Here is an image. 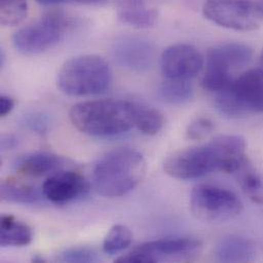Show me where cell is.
<instances>
[{"mask_svg":"<svg viewBox=\"0 0 263 263\" xmlns=\"http://www.w3.org/2000/svg\"><path fill=\"white\" fill-rule=\"evenodd\" d=\"M247 143L240 135L224 134L211 141L186 147L170 155L164 171L177 179H195L215 171L238 172L248 161Z\"/></svg>","mask_w":263,"mask_h":263,"instance_id":"obj_1","label":"cell"},{"mask_svg":"<svg viewBox=\"0 0 263 263\" xmlns=\"http://www.w3.org/2000/svg\"><path fill=\"white\" fill-rule=\"evenodd\" d=\"M146 163L138 151L118 147L105 154L96 163L92 181L96 191L108 198L121 197L143 179Z\"/></svg>","mask_w":263,"mask_h":263,"instance_id":"obj_2","label":"cell"},{"mask_svg":"<svg viewBox=\"0 0 263 263\" xmlns=\"http://www.w3.org/2000/svg\"><path fill=\"white\" fill-rule=\"evenodd\" d=\"M72 124L92 136H114L134 127V102L96 100L76 104L69 113Z\"/></svg>","mask_w":263,"mask_h":263,"instance_id":"obj_3","label":"cell"},{"mask_svg":"<svg viewBox=\"0 0 263 263\" xmlns=\"http://www.w3.org/2000/svg\"><path fill=\"white\" fill-rule=\"evenodd\" d=\"M113 82L108 62L96 54L72 58L58 73V87L69 97L83 98L106 93Z\"/></svg>","mask_w":263,"mask_h":263,"instance_id":"obj_4","label":"cell"},{"mask_svg":"<svg viewBox=\"0 0 263 263\" xmlns=\"http://www.w3.org/2000/svg\"><path fill=\"white\" fill-rule=\"evenodd\" d=\"M82 21L64 11H49L18 29L12 37L14 48L24 55L43 53L77 31Z\"/></svg>","mask_w":263,"mask_h":263,"instance_id":"obj_5","label":"cell"},{"mask_svg":"<svg viewBox=\"0 0 263 263\" xmlns=\"http://www.w3.org/2000/svg\"><path fill=\"white\" fill-rule=\"evenodd\" d=\"M217 110L229 117L263 113V71L260 68L238 75L224 89L215 93Z\"/></svg>","mask_w":263,"mask_h":263,"instance_id":"obj_6","label":"cell"},{"mask_svg":"<svg viewBox=\"0 0 263 263\" xmlns=\"http://www.w3.org/2000/svg\"><path fill=\"white\" fill-rule=\"evenodd\" d=\"M253 55L252 48L237 42L221 43L209 49L202 86L216 93L227 88L237 77L236 73L247 66Z\"/></svg>","mask_w":263,"mask_h":263,"instance_id":"obj_7","label":"cell"},{"mask_svg":"<svg viewBox=\"0 0 263 263\" xmlns=\"http://www.w3.org/2000/svg\"><path fill=\"white\" fill-rule=\"evenodd\" d=\"M190 207L194 216L202 221L223 222L237 217L243 210V203L232 191L199 184L191 193Z\"/></svg>","mask_w":263,"mask_h":263,"instance_id":"obj_8","label":"cell"},{"mask_svg":"<svg viewBox=\"0 0 263 263\" xmlns=\"http://www.w3.org/2000/svg\"><path fill=\"white\" fill-rule=\"evenodd\" d=\"M202 248L199 240L191 238H167L138 245L130 252L116 259L118 263H154L166 260H192Z\"/></svg>","mask_w":263,"mask_h":263,"instance_id":"obj_9","label":"cell"},{"mask_svg":"<svg viewBox=\"0 0 263 263\" xmlns=\"http://www.w3.org/2000/svg\"><path fill=\"white\" fill-rule=\"evenodd\" d=\"M203 14L217 26L241 32L254 31L262 22L256 1L252 0H207Z\"/></svg>","mask_w":263,"mask_h":263,"instance_id":"obj_10","label":"cell"},{"mask_svg":"<svg viewBox=\"0 0 263 263\" xmlns=\"http://www.w3.org/2000/svg\"><path fill=\"white\" fill-rule=\"evenodd\" d=\"M205 66L200 50L189 43L168 46L161 54L160 67L165 79L186 80L197 77Z\"/></svg>","mask_w":263,"mask_h":263,"instance_id":"obj_11","label":"cell"},{"mask_svg":"<svg viewBox=\"0 0 263 263\" xmlns=\"http://www.w3.org/2000/svg\"><path fill=\"white\" fill-rule=\"evenodd\" d=\"M112 55L121 68L133 73H143L154 63L155 47L143 37L126 35L114 41Z\"/></svg>","mask_w":263,"mask_h":263,"instance_id":"obj_12","label":"cell"},{"mask_svg":"<svg viewBox=\"0 0 263 263\" xmlns=\"http://www.w3.org/2000/svg\"><path fill=\"white\" fill-rule=\"evenodd\" d=\"M89 189V182L81 173L64 169L49 175L41 191L49 202L66 204L84 197Z\"/></svg>","mask_w":263,"mask_h":263,"instance_id":"obj_13","label":"cell"},{"mask_svg":"<svg viewBox=\"0 0 263 263\" xmlns=\"http://www.w3.org/2000/svg\"><path fill=\"white\" fill-rule=\"evenodd\" d=\"M67 166L68 161L65 158L46 152L24 155L12 164L15 172L31 177L51 175L66 169Z\"/></svg>","mask_w":263,"mask_h":263,"instance_id":"obj_14","label":"cell"},{"mask_svg":"<svg viewBox=\"0 0 263 263\" xmlns=\"http://www.w3.org/2000/svg\"><path fill=\"white\" fill-rule=\"evenodd\" d=\"M118 18L136 29H148L158 21V11L144 0H120L117 5Z\"/></svg>","mask_w":263,"mask_h":263,"instance_id":"obj_15","label":"cell"},{"mask_svg":"<svg viewBox=\"0 0 263 263\" xmlns=\"http://www.w3.org/2000/svg\"><path fill=\"white\" fill-rule=\"evenodd\" d=\"M214 252L217 260L222 262H248L255 256L253 244L238 236L222 238L217 243Z\"/></svg>","mask_w":263,"mask_h":263,"instance_id":"obj_16","label":"cell"},{"mask_svg":"<svg viewBox=\"0 0 263 263\" xmlns=\"http://www.w3.org/2000/svg\"><path fill=\"white\" fill-rule=\"evenodd\" d=\"M32 230L26 223L16 220L12 215H2L0 226L1 247H23L31 243Z\"/></svg>","mask_w":263,"mask_h":263,"instance_id":"obj_17","label":"cell"},{"mask_svg":"<svg viewBox=\"0 0 263 263\" xmlns=\"http://www.w3.org/2000/svg\"><path fill=\"white\" fill-rule=\"evenodd\" d=\"M1 200L8 203L34 205L42 200L43 193L35 186L21 183L18 181L7 179L1 182L0 186Z\"/></svg>","mask_w":263,"mask_h":263,"instance_id":"obj_18","label":"cell"},{"mask_svg":"<svg viewBox=\"0 0 263 263\" xmlns=\"http://www.w3.org/2000/svg\"><path fill=\"white\" fill-rule=\"evenodd\" d=\"M165 123L163 114L149 106L134 103V127L145 135H155Z\"/></svg>","mask_w":263,"mask_h":263,"instance_id":"obj_19","label":"cell"},{"mask_svg":"<svg viewBox=\"0 0 263 263\" xmlns=\"http://www.w3.org/2000/svg\"><path fill=\"white\" fill-rule=\"evenodd\" d=\"M161 100L170 105H182L187 103L194 93L193 85L186 80L165 79L158 89Z\"/></svg>","mask_w":263,"mask_h":263,"instance_id":"obj_20","label":"cell"},{"mask_svg":"<svg viewBox=\"0 0 263 263\" xmlns=\"http://www.w3.org/2000/svg\"><path fill=\"white\" fill-rule=\"evenodd\" d=\"M238 172L240 173V184L244 193L255 203L263 205V176L258 174L246 163Z\"/></svg>","mask_w":263,"mask_h":263,"instance_id":"obj_21","label":"cell"},{"mask_svg":"<svg viewBox=\"0 0 263 263\" xmlns=\"http://www.w3.org/2000/svg\"><path fill=\"white\" fill-rule=\"evenodd\" d=\"M132 238V231L127 227L123 224H116L106 236L103 244V250L105 253L110 255L122 252L130 246Z\"/></svg>","mask_w":263,"mask_h":263,"instance_id":"obj_22","label":"cell"},{"mask_svg":"<svg viewBox=\"0 0 263 263\" xmlns=\"http://www.w3.org/2000/svg\"><path fill=\"white\" fill-rule=\"evenodd\" d=\"M27 14V0H0V22L3 26H17L26 18Z\"/></svg>","mask_w":263,"mask_h":263,"instance_id":"obj_23","label":"cell"},{"mask_svg":"<svg viewBox=\"0 0 263 263\" xmlns=\"http://www.w3.org/2000/svg\"><path fill=\"white\" fill-rule=\"evenodd\" d=\"M58 260L70 263L95 262L99 260V255L91 247L75 246L62 251L58 256Z\"/></svg>","mask_w":263,"mask_h":263,"instance_id":"obj_24","label":"cell"},{"mask_svg":"<svg viewBox=\"0 0 263 263\" xmlns=\"http://www.w3.org/2000/svg\"><path fill=\"white\" fill-rule=\"evenodd\" d=\"M22 124L31 132L44 135L49 132L50 118L42 112H30L23 116Z\"/></svg>","mask_w":263,"mask_h":263,"instance_id":"obj_25","label":"cell"},{"mask_svg":"<svg viewBox=\"0 0 263 263\" xmlns=\"http://www.w3.org/2000/svg\"><path fill=\"white\" fill-rule=\"evenodd\" d=\"M214 128L215 125L209 118L199 117L189 124L185 133L189 139L200 140L207 137Z\"/></svg>","mask_w":263,"mask_h":263,"instance_id":"obj_26","label":"cell"},{"mask_svg":"<svg viewBox=\"0 0 263 263\" xmlns=\"http://www.w3.org/2000/svg\"><path fill=\"white\" fill-rule=\"evenodd\" d=\"M108 0H36L41 5L52 6L64 3H77V4H101Z\"/></svg>","mask_w":263,"mask_h":263,"instance_id":"obj_27","label":"cell"},{"mask_svg":"<svg viewBox=\"0 0 263 263\" xmlns=\"http://www.w3.org/2000/svg\"><path fill=\"white\" fill-rule=\"evenodd\" d=\"M14 108V101L8 96L0 97V116L5 117L11 113Z\"/></svg>","mask_w":263,"mask_h":263,"instance_id":"obj_28","label":"cell"},{"mask_svg":"<svg viewBox=\"0 0 263 263\" xmlns=\"http://www.w3.org/2000/svg\"><path fill=\"white\" fill-rule=\"evenodd\" d=\"M16 138L12 135H5L1 139V146L2 148H11L16 145Z\"/></svg>","mask_w":263,"mask_h":263,"instance_id":"obj_29","label":"cell"},{"mask_svg":"<svg viewBox=\"0 0 263 263\" xmlns=\"http://www.w3.org/2000/svg\"><path fill=\"white\" fill-rule=\"evenodd\" d=\"M256 4H257L259 15H260V17H261V20L263 21V0H257Z\"/></svg>","mask_w":263,"mask_h":263,"instance_id":"obj_30","label":"cell"},{"mask_svg":"<svg viewBox=\"0 0 263 263\" xmlns=\"http://www.w3.org/2000/svg\"><path fill=\"white\" fill-rule=\"evenodd\" d=\"M32 261H33V262H45V260H44L42 257H40V256H35V257H33Z\"/></svg>","mask_w":263,"mask_h":263,"instance_id":"obj_31","label":"cell"},{"mask_svg":"<svg viewBox=\"0 0 263 263\" xmlns=\"http://www.w3.org/2000/svg\"><path fill=\"white\" fill-rule=\"evenodd\" d=\"M259 66H260L259 68L263 71V50L260 53V57H259Z\"/></svg>","mask_w":263,"mask_h":263,"instance_id":"obj_32","label":"cell"}]
</instances>
